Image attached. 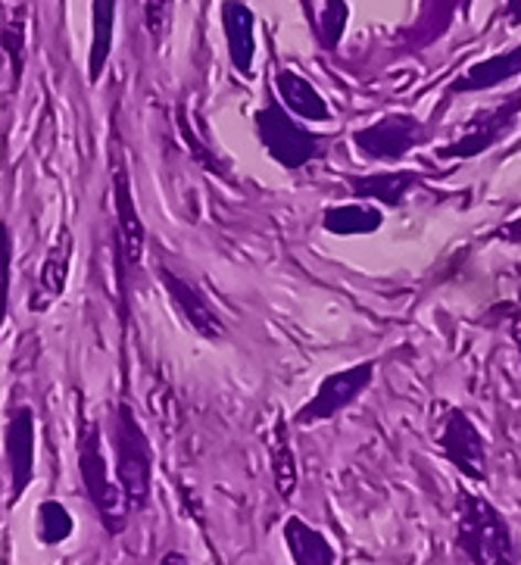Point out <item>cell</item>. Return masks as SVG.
Segmentation results:
<instances>
[{
    "mask_svg": "<svg viewBox=\"0 0 521 565\" xmlns=\"http://www.w3.org/2000/svg\"><path fill=\"white\" fill-rule=\"evenodd\" d=\"M515 75H521V44L509 47V51H503V54L487 56V60L471 63L466 73L459 75V78L449 85V92L453 94L487 92V88H497V85H503V82L515 78Z\"/></svg>",
    "mask_w": 521,
    "mask_h": 565,
    "instance_id": "obj_14",
    "label": "cell"
},
{
    "mask_svg": "<svg viewBox=\"0 0 521 565\" xmlns=\"http://www.w3.org/2000/svg\"><path fill=\"white\" fill-rule=\"evenodd\" d=\"M113 456H116V481L123 484L131 510H147L150 481H153V450L141 422L128 403L116 406L113 422Z\"/></svg>",
    "mask_w": 521,
    "mask_h": 565,
    "instance_id": "obj_3",
    "label": "cell"
},
{
    "mask_svg": "<svg viewBox=\"0 0 521 565\" xmlns=\"http://www.w3.org/2000/svg\"><path fill=\"white\" fill-rule=\"evenodd\" d=\"M347 0H325L322 10V44L328 51H334L341 44L343 29H347Z\"/></svg>",
    "mask_w": 521,
    "mask_h": 565,
    "instance_id": "obj_23",
    "label": "cell"
},
{
    "mask_svg": "<svg viewBox=\"0 0 521 565\" xmlns=\"http://www.w3.org/2000/svg\"><path fill=\"white\" fill-rule=\"evenodd\" d=\"M506 329H509V334H512V341H515V347H519V356H521V310L509 312Z\"/></svg>",
    "mask_w": 521,
    "mask_h": 565,
    "instance_id": "obj_27",
    "label": "cell"
},
{
    "mask_svg": "<svg viewBox=\"0 0 521 565\" xmlns=\"http://www.w3.org/2000/svg\"><path fill=\"white\" fill-rule=\"evenodd\" d=\"M70 269H73V235H70V228H63L60 237L54 241V247H51L47 256H44V263H41L35 291H32V297H29V310L32 312L51 310L56 300L63 297V291H66Z\"/></svg>",
    "mask_w": 521,
    "mask_h": 565,
    "instance_id": "obj_12",
    "label": "cell"
},
{
    "mask_svg": "<svg viewBox=\"0 0 521 565\" xmlns=\"http://www.w3.org/2000/svg\"><path fill=\"white\" fill-rule=\"evenodd\" d=\"M285 544L294 565H341L334 544L325 537L322 531L306 525L300 515H288L285 522Z\"/></svg>",
    "mask_w": 521,
    "mask_h": 565,
    "instance_id": "obj_15",
    "label": "cell"
},
{
    "mask_svg": "<svg viewBox=\"0 0 521 565\" xmlns=\"http://www.w3.org/2000/svg\"><path fill=\"white\" fill-rule=\"evenodd\" d=\"M497 237H500V241H506V244H521V216L519 220L500 225V228H497Z\"/></svg>",
    "mask_w": 521,
    "mask_h": 565,
    "instance_id": "obj_26",
    "label": "cell"
},
{
    "mask_svg": "<svg viewBox=\"0 0 521 565\" xmlns=\"http://www.w3.org/2000/svg\"><path fill=\"white\" fill-rule=\"evenodd\" d=\"M422 141H428V128L422 126L415 116H406V113L381 116L378 122L360 128L353 135V145L372 160H400Z\"/></svg>",
    "mask_w": 521,
    "mask_h": 565,
    "instance_id": "obj_7",
    "label": "cell"
},
{
    "mask_svg": "<svg viewBox=\"0 0 521 565\" xmlns=\"http://www.w3.org/2000/svg\"><path fill=\"white\" fill-rule=\"evenodd\" d=\"M172 13H176V0H145V22L147 32L153 35V44L160 47L162 41L172 32Z\"/></svg>",
    "mask_w": 521,
    "mask_h": 565,
    "instance_id": "obj_22",
    "label": "cell"
},
{
    "mask_svg": "<svg viewBox=\"0 0 521 565\" xmlns=\"http://www.w3.org/2000/svg\"><path fill=\"white\" fill-rule=\"evenodd\" d=\"M157 278L162 281L169 300L176 303V310H179L181 319L198 331L200 338H206V341H222V338H225V322L219 319V312L213 310V303L203 297V291H200L194 281L181 278V275L172 273L169 266H160V269H157Z\"/></svg>",
    "mask_w": 521,
    "mask_h": 565,
    "instance_id": "obj_10",
    "label": "cell"
},
{
    "mask_svg": "<svg viewBox=\"0 0 521 565\" xmlns=\"http://www.w3.org/2000/svg\"><path fill=\"white\" fill-rule=\"evenodd\" d=\"M179 131H181V141H184V147L191 150V157H194L203 169H210L213 175H225V166L219 163L213 150H206V147L200 145L198 135H194V128L184 122V116H179Z\"/></svg>",
    "mask_w": 521,
    "mask_h": 565,
    "instance_id": "obj_25",
    "label": "cell"
},
{
    "mask_svg": "<svg viewBox=\"0 0 521 565\" xmlns=\"http://www.w3.org/2000/svg\"><path fill=\"white\" fill-rule=\"evenodd\" d=\"M256 131H259V141L269 150V157L285 169H300L309 160L319 157L322 141L316 135H309L304 126H297L290 119V110L278 100H269L266 110L256 113Z\"/></svg>",
    "mask_w": 521,
    "mask_h": 565,
    "instance_id": "obj_4",
    "label": "cell"
},
{
    "mask_svg": "<svg viewBox=\"0 0 521 565\" xmlns=\"http://www.w3.org/2000/svg\"><path fill=\"white\" fill-rule=\"evenodd\" d=\"M372 379H375V363L350 365V369H341V372L325 375L322 384H319V391H316V397L306 401L304 406L297 409L294 422H297V425H316V422L334 419L341 409H347L350 403L360 397L362 391L372 384Z\"/></svg>",
    "mask_w": 521,
    "mask_h": 565,
    "instance_id": "obj_6",
    "label": "cell"
},
{
    "mask_svg": "<svg viewBox=\"0 0 521 565\" xmlns=\"http://www.w3.org/2000/svg\"><path fill=\"white\" fill-rule=\"evenodd\" d=\"M78 475H82V484H85L88 500L97 510L100 525L109 534H123L128 525L131 503H128L123 484L113 481V475H109L104 438H100V425L97 422H85L82 425V435H78Z\"/></svg>",
    "mask_w": 521,
    "mask_h": 565,
    "instance_id": "obj_2",
    "label": "cell"
},
{
    "mask_svg": "<svg viewBox=\"0 0 521 565\" xmlns=\"http://www.w3.org/2000/svg\"><path fill=\"white\" fill-rule=\"evenodd\" d=\"M113 29H116V0H94V38H91L88 78L100 82L113 54Z\"/></svg>",
    "mask_w": 521,
    "mask_h": 565,
    "instance_id": "obj_20",
    "label": "cell"
},
{
    "mask_svg": "<svg viewBox=\"0 0 521 565\" xmlns=\"http://www.w3.org/2000/svg\"><path fill=\"white\" fill-rule=\"evenodd\" d=\"M269 456L272 475H275V491L281 500H290L297 493V459H294V444L288 438V422L285 416H275L269 431Z\"/></svg>",
    "mask_w": 521,
    "mask_h": 565,
    "instance_id": "obj_18",
    "label": "cell"
},
{
    "mask_svg": "<svg viewBox=\"0 0 521 565\" xmlns=\"http://www.w3.org/2000/svg\"><path fill=\"white\" fill-rule=\"evenodd\" d=\"M506 22H509V25H519V22H521V0H509V3H506Z\"/></svg>",
    "mask_w": 521,
    "mask_h": 565,
    "instance_id": "obj_28",
    "label": "cell"
},
{
    "mask_svg": "<svg viewBox=\"0 0 521 565\" xmlns=\"http://www.w3.org/2000/svg\"><path fill=\"white\" fill-rule=\"evenodd\" d=\"M425 182L418 172H375V175H362V179H350V188L357 198H372V201L387 203V206H400L403 198Z\"/></svg>",
    "mask_w": 521,
    "mask_h": 565,
    "instance_id": "obj_17",
    "label": "cell"
},
{
    "mask_svg": "<svg viewBox=\"0 0 521 565\" xmlns=\"http://www.w3.org/2000/svg\"><path fill=\"white\" fill-rule=\"evenodd\" d=\"M3 51L13 63V82L22 78V54H25V22H22V13H17L13 19H7L3 25Z\"/></svg>",
    "mask_w": 521,
    "mask_h": 565,
    "instance_id": "obj_24",
    "label": "cell"
},
{
    "mask_svg": "<svg viewBox=\"0 0 521 565\" xmlns=\"http://www.w3.org/2000/svg\"><path fill=\"white\" fill-rule=\"evenodd\" d=\"M160 565H191V559H188L184 553H179V550H169V553L162 556Z\"/></svg>",
    "mask_w": 521,
    "mask_h": 565,
    "instance_id": "obj_29",
    "label": "cell"
},
{
    "mask_svg": "<svg viewBox=\"0 0 521 565\" xmlns=\"http://www.w3.org/2000/svg\"><path fill=\"white\" fill-rule=\"evenodd\" d=\"M456 550L462 565H521L503 512L471 491L456 493Z\"/></svg>",
    "mask_w": 521,
    "mask_h": 565,
    "instance_id": "obj_1",
    "label": "cell"
},
{
    "mask_svg": "<svg viewBox=\"0 0 521 565\" xmlns=\"http://www.w3.org/2000/svg\"><path fill=\"white\" fill-rule=\"evenodd\" d=\"M35 413L29 406H19L17 413L7 422V435H3V450H7V481L10 493L7 503L13 507L25 488L35 478Z\"/></svg>",
    "mask_w": 521,
    "mask_h": 565,
    "instance_id": "obj_9",
    "label": "cell"
},
{
    "mask_svg": "<svg viewBox=\"0 0 521 565\" xmlns=\"http://www.w3.org/2000/svg\"><path fill=\"white\" fill-rule=\"evenodd\" d=\"M222 29L228 44V60L241 75H253V56H256V38H253V13L241 0L222 3Z\"/></svg>",
    "mask_w": 521,
    "mask_h": 565,
    "instance_id": "obj_13",
    "label": "cell"
},
{
    "mask_svg": "<svg viewBox=\"0 0 521 565\" xmlns=\"http://www.w3.org/2000/svg\"><path fill=\"white\" fill-rule=\"evenodd\" d=\"M440 454L466 475L468 481H487V447L478 425L468 419L462 409H447L440 425Z\"/></svg>",
    "mask_w": 521,
    "mask_h": 565,
    "instance_id": "obj_8",
    "label": "cell"
},
{
    "mask_svg": "<svg viewBox=\"0 0 521 565\" xmlns=\"http://www.w3.org/2000/svg\"><path fill=\"white\" fill-rule=\"evenodd\" d=\"M275 92H278V100L294 116L306 119V122H328L331 119V110H328L322 94L316 92L304 75H297L294 70H278V75H275Z\"/></svg>",
    "mask_w": 521,
    "mask_h": 565,
    "instance_id": "obj_16",
    "label": "cell"
},
{
    "mask_svg": "<svg viewBox=\"0 0 521 565\" xmlns=\"http://www.w3.org/2000/svg\"><path fill=\"white\" fill-rule=\"evenodd\" d=\"M35 531H38V541H41L44 547H56V544H63V541H70V537H73V531H75L73 512L66 510L60 500H44V503L38 507Z\"/></svg>",
    "mask_w": 521,
    "mask_h": 565,
    "instance_id": "obj_21",
    "label": "cell"
},
{
    "mask_svg": "<svg viewBox=\"0 0 521 565\" xmlns=\"http://www.w3.org/2000/svg\"><path fill=\"white\" fill-rule=\"evenodd\" d=\"M519 113L521 92H515L512 97H506L503 104H497L493 110H481L478 116H471L466 128L459 131V138L437 150V160H471V157H481L485 150L500 145L506 135L512 131Z\"/></svg>",
    "mask_w": 521,
    "mask_h": 565,
    "instance_id": "obj_5",
    "label": "cell"
},
{
    "mask_svg": "<svg viewBox=\"0 0 521 565\" xmlns=\"http://www.w3.org/2000/svg\"><path fill=\"white\" fill-rule=\"evenodd\" d=\"M384 225L381 210L369 206V203H347V206H331L325 210L322 228L328 235H372Z\"/></svg>",
    "mask_w": 521,
    "mask_h": 565,
    "instance_id": "obj_19",
    "label": "cell"
},
{
    "mask_svg": "<svg viewBox=\"0 0 521 565\" xmlns=\"http://www.w3.org/2000/svg\"><path fill=\"white\" fill-rule=\"evenodd\" d=\"M113 206H116V228H119V256L126 266H141L145 259V222L138 216V203L131 198V182H128L126 163L119 160L113 169Z\"/></svg>",
    "mask_w": 521,
    "mask_h": 565,
    "instance_id": "obj_11",
    "label": "cell"
}]
</instances>
